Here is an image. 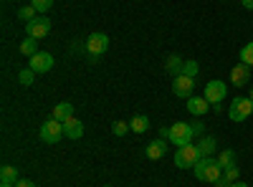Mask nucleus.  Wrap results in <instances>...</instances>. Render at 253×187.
Returning <instances> with one entry per match:
<instances>
[{"label":"nucleus","instance_id":"nucleus-1","mask_svg":"<svg viewBox=\"0 0 253 187\" xmlns=\"http://www.w3.org/2000/svg\"><path fill=\"white\" fill-rule=\"evenodd\" d=\"M193 170H195V177L200 182H215L223 175V167H220L218 157H200Z\"/></svg>","mask_w":253,"mask_h":187},{"label":"nucleus","instance_id":"nucleus-2","mask_svg":"<svg viewBox=\"0 0 253 187\" xmlns=\"http://www.w3.org/2000/svg\"><path fill=\"white\" fill-rule=\"evenodd\" d=\"M200 157H203V154H200V150H198V144H185V147H177L175 167H180V170H193Z\"/></svg>","mask_w":253,"mask_h":187},{"label":"nucleus","instance_id":"nucleus-3","mask_svg":"<svg viewBox=\"0 0 253 187\" xmlns=\"http://www.w3.org/2000/svg\"><path fill=\"white\" fill-rule=\"evenodd\" d=\"M225 94H228L225 81H220V78H213V81H208V84H205V94H203V96L210 101V107H213L215 112H220V104H223Z\"/></svg>","mask_w":253,"mask_h":187},{"label":"nucleus","instance_id":"nucleus-4","mask_svg":"<svg viewBox=\"0 0 253 187\" xmlns=\"http://www.w3.org/2000/svg\"><path fill=\"white\" fill-rule=\"evenodd\" d=\"M251 114H253V101L248 96H236L233 101H230L228 116L233 119V121H246Z\"/></svg>","mask_w":253,"mask_h":187},{"label":"nucleus","instance_id":"nucleus-5","mask_svg":"<svg viewBox=\"0 0 253 187\" xmlns=\"http://www.w3.org/2000/svg\"><path fill=\"white\" fill-rule=\"evenodd\" d=\"M63 137V121H58V119H48V121H43L41 124V139H43L46 144H58Z\"/></svg>","mask_w":253,"mask_h":187},{"label":"nucleus","instance_id":"nucleus-6","mask_svg":"<svg viewBox=\"0 0 253 187\" xmlns=\"http://www.w3.org/2000/svg\"><path fill=\"white\" fill-rule=\"evenodd\" d=\"M193 127L187 121H175L170 127V142L175 147H185V144H193Z\"/></svg>","mask_w":253,"mask_h":187},{"label":"nucleus","instance_id":"nucleus-7","mask_svg":"<svg viewBox=\"0 0 253 187\" xmlns=\"http://www.w3.org/2000/svg\"><path fill=\"white\" fill-rule=\"evenodd\" d=\"M26 33L31 38H36V40L46 38L51 33V18L48 15H36L33 20H28V23H26Z\"/></svg>","mask_w":253,"mask_h":187},{"label":"nucleus","instance_id":"nucleus-8","mask_svg":"<svg viewBox=\"0 0 253 187\" xmlns=\"http://www.w3.org/2000/svg\"><path fill=\"white\" fill-rule=\"evenodd\" d=\"M193 91H195V78H190V76H185V74H177L175 78H172V94L177 96V99H190L193 96Z\"/></svg>","mask_w":253,"mask_h":187},{"label":"nucleus","instance_id":"nucleus-9","mask_svg":"<svg viewBox=\"0 0 253 187\" xmlns=\"http://www.w3.org/2000/svg\"><path fill=\"white\" fill-rule=\"evenodd\" d=\"M107 48H109V36H107V33H91V36L86 38V51H89L94 58L101 56Z\"/></svg>","mask_w":253,"mask_h":187},{"label":"nucleus","instance_id":"nucleus-10","mask_svg":"<svg viewBox=\"0 0 253 187\" xmlns=\"http://www.w3.org/2000/svg\"><path fill=\"white\" fill-rule=\"evenodd\" d=\"M53 56L51 53H46V51H38L36 56H31V69L36 71V74H48L51 69H53Z\"/></svg>","mask_w":253,"mask_h":187},{"label":"nucleus","instance_id":"nucleus-11","mask_svg":"<svg viewBox=\"0 0 253 187\" xmlns=\"http://www.w3.org/2000/svg\"><path fill=\"white\" fill-rule=\"evenodd\" d=\"M248 78H251V66L243 64V61L230 69V84H233V86H243V84H248Z\"/></svg>","mask_w":253,"mask_h":187},{"label":"nucleus","instance_id":"nucleus-12","mask_svg":"<svg viewBox=\"0 0 253 187\" xmlns=\"http://www.w3.org/2000/svg\"><path fill=\"white\" fill-rule=\"evenodd\" d=\"M208 109H210V101L205 99V96H190L187 99V112L193 114V116H203V114H208Z\"/></svg>","mask_w":253,"mask_h":187},{"label":"nucleus","instance_id":"nucleus-13","mask_svg":"<svg viewBox=\"0 0 253 187\" xmlns=\"http://www.w3.org/2000/svg\"><path fill=\"white\" fill-rule=\"evenodd\" d=\"M63 134H66L69 139H81L84 137V124L76 116L66 119V121H63Z\"/></svg>","mask_w":253,"mask_h":187},{"label":"nucleus","instance_id":"nucleus-14","mask_svg":"<svg viewBox=\"0 0 253 187\" xmlns=\"http://www.w3.org/2000/svg\"><path fill=\"white\" fill-rule=\"evenodd\" d=\"M167 154V139H155V142H150L147 144V157L150 159H162Z\"/></svg>","mask_w":253,"mask_h":187},{"label":"nucleus","instance_id":"nucleus-15","mask_svg":"<svg viewBox=\"0 0 253 187\" xmlns=\"http://www.w3.org/2000/svg\"><path fill=\"white\" fill-rule=\"evenodd\" d=\"M182 66H185V61H182L177 53L167 56V61H165V69H167V74H172V78H175L177 74H182Z\"/></svg>","mask_w":253,"mask_h":187},{"label":"nucleus","instance_id":"nucleus-16","mask_svg":"<svg viewBox=\"0 0 253 187\" xmlns=\"http://www.w3.org/2000/svg\"><path fill=\"white\" fill-rule=\"evenodd\" d=\"M129 129H132L134 134H144L147 129H150V119H147L144 114H134L132 121H129Z\"/></svg>","mask_w":253,"mask_h":187},{"label":"nucleus","instance_id":"nucleus-17","mask_svg":"<svg viewBox=\"0 0 253 187\" xmlns=\"http://www.w3.org/2000/svg\"><path fill=\"white\" fill-rule=\"evenodd\" d=\"M74 116V107L69 101H61V104H56V109H53V119H58V121H66V119H71Z\"/></svg>","mask_w":253,"mask_h":187},{"label":"nucleus","instance_id":"nucleus-18","mask_svg":"<svg viewBox=\"0 0 253 187\" xmlns=\"http://www.w3.org/2000/svg\"><path fill=\"white\" fill-rule=\"evenodd\" d=\"M198 150L203 157H213L215 154V139L213 137H200L198 139Z\"/></svg>","mask_w":253,"mask_h":187},{"label":"nucleus","instance_id":"nucleus-19","mask_svg":"<svg viewBox=\"0 0 253 187\" xmlns=\"http://www.w3.org/2000/svg\"><path fill=\"white\" fill-rule=\"evenodd\" d=\"M0 182L3 185H15L18 182V170L10 167V164H5V167L0 170Z\"/></svg>","mask_w":253,"mask_h":187},{"label":"nucleus","instance_id":"nucleus-20","mask_svg":"<svg viewBox=\"0 0 253 187\" xmlns=\"http://www.w3.org/2000/svg\"><path fill=\"white\" fill-rule=\"evenodd\" d=\"M218 162H220L223 170L233 167V164H236V152H233V150H223V152L218 154Z\"/></svg>","mask_w":253,"mask_h":187},{"label":"nucleus","instance_id":"nucleus-21","mask_svg":"<svg viewBox=\"0 0 253 187\" xmlns=\"http://www.w3.org/2000/svg\"><path fill=\"white\" fill-rule=\"evenodd\" d=\"M36 43H38V40L28 36V38L23 40V43H20V53H26L28 58H31V56H36V53H38V46H36Z\"/></svg>","mask_w":253,"mask_h":187},{"label":"nucleus","instance_id":"nucleus-22","mask_svg":"<svg viewBox=\"0 0 253 187\" xmlns=\"http://www.w3.org/2000/svg\"><path fill=\"white\" fill-rule=\"evenodd\" d=\"M33 78H36V71L28 66V69H23L18 74V81H20V86H31L33 84Z\"/></svg>","mask_w":253,"mask_h":187},{"label":"nucleus","instance_id":"nucleus-23","mask_svg":"<svg viewBox=\"0 0 253 187\" xmlns=\"http://www.w3.org/2000/svg\"><path fill=\"white\" fill-rule=\"evenodd\" d=\"M182 74H185V76H190V78H195V76L200 74V66H198V61H193V58H190V61H185V66H182Z\"/></svg>","mask_w":253,"mask_h":187},{"label":"nucleus","instance_id":"nucleus-24","mask_svg":"<svg viewBox=\"0 0 253 187\" xmlns=\"http://www.w3.org/2000/svg\"><path fill=\"white\" fill-rule=\"evenodd\" d=\"M241 61H243V64H248V66H253V40L241 48Z\"/></svg>","mask_w":253,"mask_h":187},{"label":"nucleus","instance_id":"nucleus-25","mask_svg":"<svg viewBox=\"0 0 253 187\" xmlns=\"http://www.w3.org/2000/svg\"><path fill=\"white\" fill-rule=\"evenodd\" d=\"M31 5L38 10V13H48L53 8V0H31Z\"/></svg>","mask_w":253,"mask_h":187},{"label":"nucleus","instance_id":"nucleus-26","mask_svg":"<svg viewBox=\"0 0 253 187\" xmlns=\"http://www.w3.org/2000/svg\"><path fill=\"white\" fill-rule=\"evenodd\" d=\"M36 13H38V10H36L33 5H26V8H20V10H18V18L28 23V20H33V18H36Z\"/></svg>","mask_w":253,"mask_h":187},{"label":"nucleus","instance_id":"nucleus-27","mask_svg":"<svg viewBox=\"0 0 253 187\" xmlns=\"http://www.w3.org/2000/svg\"><path fill=\"white\" fill-rule=\"evenodd\" d=\"M112 132H114L117 137H124L126 132H129V124H126V121H114V124H112Z\"/></svg>","mask_w":253,"mask_h":187},{"label":"nucleus","instance_id":"nucleus-28","mask_svg":"<svg viewBox=\"0 0 253 187\" xmlns=\"http://www.w3.org/2000/svg\"><path fill=\"white\" fill-rule=\"evenodd\" d=\"M223 175H225V177H228L230 182H238V175H241V172H238V167H236V164H233V167H228V170H223Z\"/></svg>","mask_w":253,"mask_h":187},{"label":"nucleus","instance_id":"nucleus-29","mask_svg":"<svg viewBox=\"0 0 253 187\" xmlns=\"http://www.w3.org/2000/svg\"><path fill=\"white\" fill-rule=\"evenodd\" d=\"M190 127H193V134H195V137H198V134H203V132H205V124H203V121H200V119H198V121H193V124H190Z\"/></svg>","mask_w":253,"mask_h":187},{"label":"nucleus","instance_id":"nucleus-30","mask_svg":"<svg viewBox=\"0 0 253 187\" xmlns=\"http://www.w3.org/2000/svg\"><path fill=\"white\" fill-rule=\"evenodd\" d=\"M213 185H215V187H230V185H233V182H230V180H228L225 175H220V177H218V180H215Z\"/></svg>","mask_w":253,"mask_h":187},{"label":"nucleus","instance_id":"nucleus-31","mask_svg":"<svg viewBox=\"0 0 253 187\" xmlns=\"http://www.w3.org/2000/svg\"><path fill=\"white\" fill-rule=\"evenodd\" d=\"M15 187H36V182H33V180H18Z\"/></svg>","mask_w":253,"mask_h":187},{"label":"nucleus","instance_id":"nucleus-32","mask_svg":"<svg viewBox=\"0 0 253 187\" xmlns=\"http://www.w3.org/2000/svg\"><path fill=\"white\" fill-rule=\"evenodd\" d=\"M160 137H162V139H170V127H162V129H160Z\"/></svg>","mask_w":253,"mask_h":187},{"label":"nucleus","instance_id":"nucleus-33","mask_svg":"<svg viewBox=\"0 0 253 187\" xmlns=\"http://www.w3.org/2000/svg\"><path fill=\"white\" fill-rule=\"evenodd\" d=\"M243 3V8H248V10H253V0H241Z\"/></svg>","mask_w":253,"mask_h":187},{"label":"nucleus","instance_id":"nucleus-34","mask_svg":"<svg viewBox=\"0 0 253 187\" xmlns=\"http://www.w3.org/2000/svg\"><path fill=\"white\" fill-rule=\"evenodd\" d=\"M230 187H248V185H246V182H241V180H238V182H233V185H230Z\"/></svg>","mask_w":253,"mask_h":187},{"label":"nucleus","instance_id":"nucleus-35","mask_svg":"<svg viewBox=\"0 0 253 187\" xmlns=\"http://www.w3.org/2000/svg\"><path fill=\"white\" fill-rule=\"evenodd\" d=\"M0 187H15V185H0Z\"/></svg>","mask_w":253,"mask_h":187},{"label":"nucleus","instance_id":"nucleus-36","mask_svg":"<svg viewBox=\"0 0 253 187\" xmlns=\"http://www.w3.org/2000/svg\"><path fill=\"white\" fill-rule=\"evenodd\" d=\"M248 99H251V101H253V89H251V96H248Z\"/></svg>","mask_w":253,"mask_h":187},{"label":"nucleus","instance_id":"nucleus-37","mask_svg":"<svg viewBox=\"0 0 253 187\" xmlns=\"http://www.w3.org/2000/svg\"><path fill=\"white\" fill-rule=\"evenodd\" d=\"M107 187H112V185H107Z\"/></svg>","mask_w":253,"mask_h":187}]
</instances>
